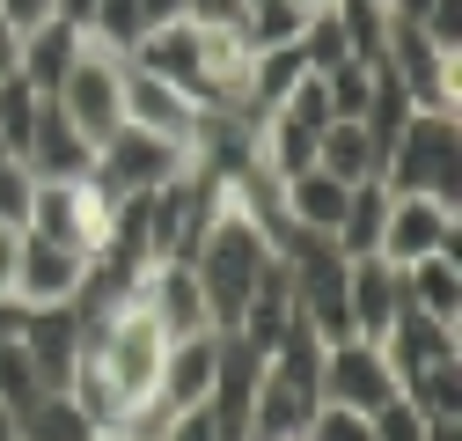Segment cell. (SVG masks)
<instances>
[{
  "label": "cell",
  "mask_w": 462,
  "mask_h": 441,
  "mask_svg": "<svg viewBox=\"0 0 462 441\" xmlns=\"http://www.w3.org/2000/svg\"><path fill=\"white\" fill-rule=\"evenodd\" d=\"M272 258L279 250H272V236L257 229V220L236 199H213V220L199 229V243H191V272H199V287H206L213 331H236L243 324V309H250V295H257V280H264Z\"/></svg>",
  "instance_id": "obj_1"
},
{
  "label": "cell",
  "mask_w": 462,
  "mask_h": 441,
  "mask_svg": "<svg viewBox=\"0 0 462 441\" xmlns=\"http://www.w3.org/2000/svg\"><path fill=\"white\" fill-rule=\"evenodd\" d=\"M382 184L403 192H426V199H455V118L448 110H411L389 147H382Z\"/></svg>",
  "instance_id": "obj_2"
},
{
  "label": "cell",
  "mask_w": 462,
  "mask_h": 441,
  "mask_svg": "<svg viewBox=\"0 0 462 441\" xmlns=\"http://www.w3.org/2000/svg\"><path fill=\"white\" fill-rule=\"evenodd\" d=\"M30 236L60 243L74 258H103L110 243V199L88 184V177H37V199H30Z\"/></svg>",
  "instance_id": "obj_3"
},
{
  "label": "cell",
  "mask_w": 462,
  "mask_h": 441,
  "mask_svg": "<svg viewBox=\"0 0 462 441\" xmlns=\"http://www.w3.org/2000/svg\"><path fill=\"white\" fill-rule=\"evenodd\" d=\"M125 60L118 52H103V44H88L81 37V52H74V67H67V81L51 89V103L67 110V126L88 140V147H103L110 133L125 126Z\"/></svg>",
  "instance_id": "obj_4"
},
{
  "label": "cell",
  "mask_w": 462,
  "mask_h": 441,
  "mask_svg": "<svg viewBox=\"0 0 462 441\" xmlns=\"http://www.w3.org/2000/svg\"><path fill=\"white\" fill-rule=\"evenodd\" d=\"M199 155H184V147H169V140H154V133H140V126H118L103 147H96V162H88V184L118 206V199H140V192H162L169 177H184Z\"/></svg>",
  "instance_id": "obj_5"
},
{
  "label": "cell",
  "mask_w": 462,
  "mask_h": 441,
  "mask_svg": "<svg viewBox=\"0 0 462 441\" xmlns=\"http://www.w3.org/2000/svg\"><path fill=\"white\" fill-rule=\"evenodd\" d=\"M316 390L337 412H374V405L396 398V368L374 339H323V382Z\"/></svg>",
  "instance_id": "obj_6"
},
{
  "label": "cell",
  "mask_w": 462,
  "mask_h": 441,
  "mask_svg": "<svg viewBox=\"0 0 462 441\" xmlns=\"http://www.w3.org/2000/svg\"><path fill=\"white\" fill-rule=\"evenodd\" d=\"M433 250H455V199H426V192H389V220H382V243L374 258H389L396 272L419 265Z\"/></svg>",
  "instance_id": "obj_7"
},
{
  "label": "cell",
  "mask_w": 462,
  "mask_h": 441,
  "mask_svg": "<svg viewBox=\"0 0 462 441\" xmlns=\"http://www.w3.org/2000/svg\"><path fill=\"white\" fill-rule=\"evenodd\" d=\"M125 126H140V133H154V140H169V147H184V155H199V133H206V110L184 96V89H169V81H154L147 67H133L125 60Z\"/></svg>",
  "instance_id": "obj_8"
},
{
  "label": "cell",
  "mask_w": 462,
  "mask_h": 441,
  "mask_svg": "<svg viewBox=\"0 0 462 441\" xmlns=\"http://www.w3.org/2000/svg\"><path fill=\"white\" fill-rule=\"evenodd\" d=\"M133 295H140V309L162 324V339H191V331H213V316H206V287H199L191 258H154V265H140Z\"/></svg>",
  "instance_id": "obj_9"
},
{
  "label": "cell",
  "mask_w": 462,
  "mask_h": 441,
  "mask_svg": "<svg viewBox=\"0 0 462 441\" xmlns=\"http://www.w3.org/2000/svg\"><path fill=\"white\" fill-rule=\"evenodd\" d=\"M382 353H389V368H396V398L411 390V382H426V375H440V368H455V324H433V316H419L411 302L396 309V324L374 339Z\"/></svg>",
  "instance_id": "obj_10"
},
{
  "label": "cell",
  "mask_w": 462,
  "mask_h": 441,
  "mask_svg": "<svg viewBox=\"0 0 462 441\" xmlns=\"http://www.w3.org/2000/svg\"><path fill=\"white\" fill-rule=\"evenodd\" d=\"M403 309V272L389 258H345V339H382Z\"/></svg>",
  "instance_id": "obj_11"
},
{
  "label": "cell",
  "mask_w": 462,
  "mask_h": 441,
  "mask_svg": "<svg viewBox=\"0 0 462 441\" xmlns=\"http://www.w3.org/2000/svg\"><path fill=\"white\" fill-rule=\"evenodd\" d=\"M81 272H88V258H74V250H60V243H44V236H30V229H23L15 309H67V302L81 295Z\"/></svg>",
  "instance_id": "obj_12"
},
{
  "label": "cell",
  "mask_w": 462,
  "mask_h": 441,
  "mask_svg": "<svg viewBox=\"0 0 462 441\" xmlns=\"http://www.w3.org/2000/svg\"><path fill=\"white\" fill-rule=\"evenodd\" d=\"M23 162L37 177H88V162H96V147L67 126V110L60 103H37V126H30V147H23Z\"/></svg>",
  "instance_id": "obj_13"
},
{
  "label": "cell",
  "mask_w": 462,
  "mask_h": 441,
  "mask_svg": "<svg viewBox=\"0 0 462 441\" xmlns=\"http://www.w3.org/2000/svg\"><path fill=\"white\" fill-rule=\"evenodd\" d=\"M213 368H220V331H191V339H169L162 353V398L169 405H206L213 390Z\"/></svg>",
  "instance_id": "obj_14"
},
{
  "label": "cell",
  "mask_w": 462,
  "mask_h": 441,
  "mask_svg": "<svg viewBox=\"0 0 462 441\" xmlns=\"http://www.w3.org/2000/svg\"><path fill=\"white\" fill-rule=\"evenodd\" d=\"M316 170L337 177V184H367L382 177V140L367 133V118H330L316 133Z\"/></svg>",
  "instance_id": "obj_15"
},
{
  "label": "cell",
  "mask_w": 462,
  "mask_h": 441,
  "mask_svg": "<svg viewBox=\"0 0 462 441\" xmlns=\"http://www.w3.org/2000/svg\"><path fill=\"white\" fill-rule=\"evenodd\" d=\"M74 52H81V30H74L67 15H51V23L23 30V60H15V81H30L37 96H51V89L67 81V67H74Z\"/></svg>",
  "instance_id": "obj_16"
},
{
  "label": "cell",
  "mask_w": 462,
  "mask_h": 441,
  "mask_svg": "<svg viewBox=\"0 0 462 441\" xmlns=\"http://www.w3.org/2000/svg\"><path fill=\"white\" fill-rule=\"evenodd\" d=\"M403 302H411L419 316H433V324H455L462 316V265H455V250H433L419 265H403Z\"/></svg>",
  "instance_id": "obj_17"
},
{
  "label": "cell",
  "mask_w": 462,
  "mask_h": 441,
  "mask_svg": "<svg viewBox=\"0 0 462 441\" xmlns=\"http://www.w3.org/2000/svg\"><path fill=\"white\" fill-rule=\"evenodd\" d=\"M382 220H389V184H382V177H367V184H353V199H345V220L330 229V243H337L345 258H374Z\"/></svg>",
  "instance_id": "obj_18"
},
{
  "label": "cell",
  "mask_w": 462,
  "mask_h": 441,
  "mask_svg": "<svg viewBox=\"0 0 462 441\" xmlns=\"http://www.w3.org/2000/svg\"><path fill=\"white\" fill-rule=\"evenodd\" d=\"M96 427H88V412L67 398V390H44L23 419H15V441H88Z\"/></svg>",
  "instance_id": "obj_19"
},
{
  "label": "cell",
  "mask_w": 462,
  "mask_h": 441,
  "mask_svg": "<svg viewBox=\"0 0 462 441\" xmlns=\"http://www.w3.org/2000/svg\"><path fill=\"white\" fill-rule=\"evenodd\" d=\"M37 398H44V375H37V361L23 353V339H0V405H8V412L23 419Z\"/></svg>",
  "instance_id": "obj_20"
},
{
  "label": "cell",
  "mask_w": 462,
  "mask_h": 441,
  "mask_svg": "<svg viewBox=\"0 0 462 441\" xmlns=\"http://www.w3.org/2000/svg\"><path fill=\"white\" fill-rule=\"evenodd\" d=\"M30 199H37V170L15 155H0V229H23L30 220Z\"/></svg>",
  "instance_id": "obj_21"
},
{
  "label": "cell",
  "mask_w": 462,
  "mask_h": 441,
  "mask_svg": "<svg viewBox=\"0 0 462 441\" xmlns=\"http://www.w3.org/2000/svg\"><path fill=\"white\" fill-rule=\"evenodd\" d=\"M367 441H426V419L403 405V398H389V405L367 412Z\"/></svg>",
  "instance_id": "obj_22"
},
{
  "label": "cell",
  "mask_w": 462,
  "mask_h": 441,
  "mask_svg": "<svg viewBox=\"0 0 462 441\" xmlns=\"http://www.w3.org/2000/svg\"><path fill=\"white\" fill-rule=\"evenodd\" d=\"M301 441H367V412H337V405H316V419L301 427Z\"/></svg>",
  "instance_id": "obj_23"
},
{
  "label": "cell",
  "mask_w": 462,
  "mask_h": 441,
  "mask_svg": "<svg viewBox=\"0 0 462 441\" xmlns=\"http://www.w3.org/2000/svg\"><path fill=\"white\" fill-rule=\"evenodd\" d=\"M15 272H23V229H0V302H15Z\"/></svg>",
  "instance_id": "obj_24"
},
{
  "label": "cell",
  "mask_w": 462,
  "mask_h": 441,
  "mask_svg": "<svg viewBox=\"0 0 462 441\" xmlns=\"http://www.w3.org/2000/svg\"><path fill=\"white\" fill-rule=\"evenodd\" d=\"M162 441H220V434H213V419H206V405H184L177 419H169V434H162Z\"/></svg>",
  "instance_id": "obj_25"
},
{
  "label": "cell",
  "mask_w": 462,
  "mask_h": 441,
  "mask_svg": "<svg viewBox=\"0 0 462 441\" xmlns=\"http://www.w3.org/2000/svg\"><path fill=\"white\" fill-rule=\"evenodd\" d=\"M0 15H8L15 30H37V23L60 15V0H0Z\"/></svg>",
  "instance_id": "obj_26"
},
{
  "label": "cell",
  "mask_w": 462,
  "mask_h": 441,
  "mask_svg": "<svg viewBox=\"0 0 462 441\" xmlns=\"http://www.w3.org/2000/svg\"><path fill=\"white\" fill-rule=\"evenodd\" d=\"M184 15H191V23H236L243 0H184Z\"/></svg>",
  "instance_id": "obj_27"
},
{
  "label": "cell",
  "mask_w": 462,
  "mask_h": 441,
  "mask_svg": "<svg viewBox=\"0 0 462 441\" xmlns=\"http://www.w3.org/2000/svg\"><path fill=\"white\" fill-rule=\"evenodd\" d=\"M15 60H23V30H15L8 15H0V81L15 74Z\"/></svg>",
  "instance_id": "obj_28"
},
{
  "label": "cell",
  "mask_w": 462,
  "mask_h": 441,
  "mask_svg": "<svg viewBox=\"0 0 462 441\" xmlns=\"http://www.w3.org/2000/svg\"><path fill=\"white\" fill-rule=\"evenodd\" d=\"M140 15H147V30H162V23L184 15V0H140Z\"/></svg>",
  "instance_id": "obj_29"
},
{
  "label": "cell",
  "mask_w": 462,
  "mask_h": 441,
  "mask_svg": "<svg viewBox=\"0 0 462 441\" xmlns=\"http://www.w3.org/2000/svg\"><path fill=\"white\" fill-rule=\"evenodd\" d=\"M382 8H389V15H411V23H426V15L440 8V0H382Z\"/></svg>",
  "instance_id": "obj_30"
},
{
  "label": "cell",
  "mask_w": 462,
  "mask_h": 441,
  "mask_svg": "<svg viewBox=\"0 0 462 441\" xmlns=\"http://www.w3.org/2000/svg\"><path fill=\"white\" fill-rule=\"evenodd\" d=\"M426 441H462V427L455 419H426Z\"/></svg>",
  "instance_id": "obj_31"
},
{
  "label": "cell",
  "mask_w": 462,
  "mask_h": 441,
  "mask_svg": "<svg viewBox=\"0 0 462 441\" xmlns=\"http://www.w3.org/2000/svg\"><path fill=\"white\" fill-rule=\"evenodd\" d=\"M88 8H96V0H60V15H67V23H74V30H81V23H88Z\"/></svg>",
  "instance_id": "obj_32"
},
{
  "label": "cell",
  "mask_w": 462,
  "mask_h": 441,
  "mask_svg": "<svg viewBox=\"0 0 462 441\" xmlns=\"http://www.w3.org/2000/svg\"><path fill=\"white\" fill-rule=\"evenodd\" d=\"M286 8H294V15H301V23H309V15H316V8H330V0H286Z\"/></svg>",
  "instance_id": "obj_33"
},
{
  "label": "cell",
  "mask_w": 462,
  "mask_h": 441,
  "mask_svg": "<svg viewBox=\"0 0 462 441\" xmlns=\"http://www.w3.org/2000/svg\"><path fill=\"white\" fill-rule=\"evenodd\" d=\"M0 441H15V412L8 405H0Z\"/></svg>",
  "instance_id": "obj_34"
},
{
  "label": "cell",
  "mask_w": 462,
  "mask_h": 441,
  "mask_svg": "<svg viewBox=\"0 0 462 441\" xmlns=\"http://www.w3.org/2000/svg\"><path fill=\"white\" fill-rule=\"evenodd\" d=\"M88 441H133V434H88Z\"/></svg>",
  "instance_id": "obj_35"
}]
</instances>
